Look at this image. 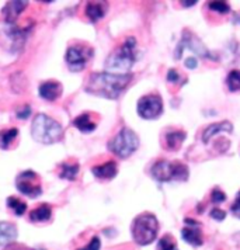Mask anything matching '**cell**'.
<instances>
[{
  "label": "cell",
  "mask_w": 240,
  "mask_h": 250,
  "mask_svg": "<svg viewBox=\"0 0 240 250\" xmlns=\"http://www.w3.org/2000/svg\"><path fill=\"white\" fill-rule=\"evenodd\" d=\"M132 79H134L132 73L118 75V73L107 72V70L96 72V73H92L86 82L84 91L96 97L117 100L131 84Z\"/></svg>",
  "instance_id": "1"
},
{
  "label": "cell",
  "mask_w": 240,
  "mask_h": 250,
  "mask_svg": "<svg viewBox=\"0 0 240 250\" xmlns=\"http://www.w3.org/2000/svg\"><path fill=\"white\" fill-rule=\"evenodd\" d=\"M138 41L135 37H128L105 59V70L118 75H126L139 58Z\"/></svg>",
  "instance_id": "2"
},
{
  "label": "cell",
  "mask_w": 240,
  "mask_h": 250,
  "mask_svg": "<svg viewBox=\"0 0 240 250\" xmlns=\"http://www.w3.org/2000/svg\"><path fill=\"white\" fill-rule=\"evenodd\" d=\"M31 137L38 144L52 145L63 138L62 125L46 114H37L31 124Z\"/></svg>",
  "instance_id": "3"
},
{
  "label": "cell",
  "mask_w": 240,
  "mask_h": 250,
  "mask_svg": "<svg viewBox=\"0 0 240 250\" xmlns=\"http://www.w3.org/2000/svg\"><path fill=\"white\" fill-rule=\"evenodd\" d=\"M150 176L159 183L187 182L190 176L188 166L180 160H156L150 167Z\"/></svg>",
  "instance_id": "4"
},
{
  "label": "cell",
  "mask_w": 240,
  "mask_h": 250,
  "mask_svg": "<svg viewBox=\"0 0 240 250\" xmlns=\"http://www.w3.org/2000/svg\"><path fill=\"white\" fill-rule=\"evenodd\" d=\"M159 233V221L155 214L150 212H142L132 221L131 225V235L134 242L139 246H148Z\"/></svg>",
  "instance_id": "5"
},
{
  "label": "cell",
  "mask_w": 240,
  "mask_h": 250,
  "mask_svg": "<svg viewBox=\"0 0 240 250\" xmlns=\"http://www.w3.org/2000/svg\"><path fill=\"white\" fill-rule=\"evenodd\" d=\"M140 145V139L135 131L124 126L107 144V149L120 159H128L132 156Z\"/></svg>",
  "instance_id": "6"
},
{
  "label": "cell",
  "mask_w": 240,
  "mask_h": 250,
  "mask_svg": "<svg viewBox=\"0 0 240 250\" xmlns=\"http://www.w3.org/2000/svg\"><path fill=\"white\" fill-rule=\"evenodd\" d=\"M27 40V30L20 28L16 23H0V44L9 52L19 54L23 51Z\"/></svg>",
  "instance_id": "7"
},
{
  "label": "cell",
  "mask_w": 240,
  "mask_h": 250,
  "mask_svg": "<svg viewBox=\"0 0 240 250\" xmlns=\"http://www.w3.org/2000/svg\"><path fill=\"white\" fill-rule=\"evenodd\" d=\"M93 58V48L86 44H72L68 46L65 54V62L70 72H81L87 66L89 61Z\"/></svg>",
  "instance_id": "8"
},
{
  "label": "cell",
  "mask_w": 240,
  "mask_h": 250,
  "mask_svg": "<svg viewBox=\"0 0 240 250\" xmlns=\"http://www.w3.org/2000/svg\"><path fill=\"white\" fill-rule=\"evenodd\" d=\"M137 113L142 120H158L163 114V100L158 93L142 96L137 104Z\"/></svg>",
  "instance_id": "9"
},
{
  "label": "cell",
  "mask_w": 240,
  "mask_h": 250,
  "mask_svg": "<svg viewBox=\"0 0 240 250\" xmlns=\"http://www.w3.org/2000/svg\"><path fill=\"white\" fill-rule=\"evenodd\" d=\"M185 48L191 49L197 57L211 59V61H217L218 59V57H215L212 52H209L208 48L202 44V41H200L190 30H184L183 34H181V41L179 42V45L176 48V59L181 58V54Z\"/></svg>",
  "instance_id": "10"
},
{
  "label": "cell",
  "mask_w": 240,
  "mask_h": 250,
  "mask_svg": "<svg viewBox=\"0 0 240 250\" xmlns=\"http://www.w3.org/2000/svg\"><path fill=\"white\" fill-rule=\"evenodd\" d=\"M16 188L28 198H37L42 194V184L40 176L33 170L21 171L16 177Z\"/></svg>",
  "instance_id": "11"
},
{
  "label": "cell",
  "mask_w": 240,
  "mask_h": 250,
  "mask_svg": "<svg viewBox=\"0 0 240 250\" xmlns=\"http://www.w3.org/2000/svg\"><path fill=\"white\" fill-rule=\"evenodd\" d=\"M184 225L185 227L181 229V238H183L184 242H187L193 248L202 246L204 245V235H202L200 222H197L195 219H191V218H185Z\"/></svg>",
  "instance_id": "12"
},
{
  "label": "cell",
  "mask_w": 240,
  "mask_h": 250,
  "mask_svg": "<svg viewBox=\"0 0 240 250\" xmlns=\"http://www.w3.org/2000/svg\"><path fill=\"white\" fill-rule=\"evenodd\" d=\"M62 93H63L62 83L58 80H45L38 87L40 97L45 102H57L60 99Z\"/></svg>",
  "instance_id": "13"
},
{
  "label": "cell",
  "mask_w": 240,
  "mask_h": 250,
  "mask_svg": "<svg viewBox=\"0 0 240 250\" xmlns=\"http://www.w3.org/2000/svg\"><path fill=\"white\" fill-rule=\"evenodd\" d=\"M185 138H187V132L184 129H179V128L166 129V132L163 134V148L166 150H179L181 148Z\"/></svg>",
  "instance_id": "14"
},
{
  "label": "cell",
  "mask_w": 240,
  "mask_h": 250,
  "mask_svg": "<svg viewBox=\"0 0 240 250\" xmlns=\"http://www.w3.org/2000/svg\"><path fill=\"white\" fill-rule=\"evenodd\" d=\"M92 173L97 180L110 182L118 174V165L115 160H107L100 165H94L92 167Z\"/></svg>",
  "instance_id": "15"
},
{
  "label": "cell",
  "mask_w": 240,
  "mask_h": 250,
  "mask_svg": "<svg viewBox=\"0 0 240 250\" xmlns=\"http://www.w3.org/2000/svg\"><path fill=\"white\" fill-rule=\"evenodd\" d=\"M107 12H108V3L105 1H89L84 9V14L90 23H99L100 20H103Z\"/></svg>",
  "instance_id": "16"
},
{
  "label": "cell",
  "mask_w": 240,
  "mask_h": 250,
  "mask_svg": "<svg viewBox=\"0 0 240 250\" xmlns=\"http://www.w3.org/2000/svg\"><path fill=\"white\" fill-rule=\"evenodd\" d=\"M97 115L93 113H83L73 120V126L78 128L81 134H92L97 128Z\"/></svg>",
  "instance_id": "17"
},
{
  "label": "cell",
  "mask_w": 240,
  "mask_h": 250,
  "mask_svg": "<svg viewBox=\"0 0 240 250\" xmlns=\"http://www.w3.org/2000/svg\"><path fill=\"white\" fill-rule=\"evenodd\" d=\"M17 235H19L17 227L13 222H7V221L0 222V246L1 248H7V246L14 245Z\"/></svg>",
  "instance_id": "18"
},
{
  "label": "cell",
  "mask_w": 240,
  "mask_h": 250,
  "mask_svg": "<svg viewBox=\"0 0 240 250\" xmlns=\"http://www.w3.org/2000/svg\"><path fill=\"white\" fill-rule=\"evenodd\" d=\"M27 6H28L27 1H19V0L17 1L7 3L3 7V10H1V14L4 17V21H7V23H16L17 19L21 16V13L27 9Z\"/></svg>",
  "instance_id": "19"
},
{
  "label": "cell",
  "mask_w": 240,
  "mask_h": 250,
  "mask_svg": "<svg viewBox=\"0 0 240 250\" xmlns=\"http://www.w3.org/2000/svg\"><path fill=\"white\" fill-rule=\"evenodd\" d=\"M233 131V124L230 121H220V123H214V124L208 125L205 129L202 131L201 139L204 144H208L212 138L220 134V132H232Z\"/></svg>",
  "instance_id": "20"
},
{
  "label": "cell",
  "mask_w": 240,
  "mask_h": 250,
  "mask_svg": "<svg viewBox=\"0 0 240 250\" xmlns=\"http://www.w3.org/2000/svg\"><path fill=\"white\" fill-rule=\"evenodd\" d=\"M80 171V165L79 162L73 159L65 160L59 165V177L62 180H68V182H75L78 179V174Z\"/></svg>",
  "instance_id": "21"
},
{
  "label": "cell",
  "mask_w": 240,
  "mask_h": 250,
  "mask_svg": "<svg viewBox=\"0 0 240 250\" xmlns=\"http://www.w3.org/2000/svg\"><path fill=\"white\" fill-rule=\"evenodd\" d=\"M30 221L34 224H42V222H48L52 218V207L49 204H40L38 207H35L34 209L30 211Z\"/></svg>",
  "instance_id": "22"
},
{
  "label": "cell",
  "mask_w": 240,
  "mask_h": 250,
  "mask_svg": "<svg viewBox=\"0 0 240 250\" xmlns=\"http://www.w3.org/2000/svg\"><path fill=\"white\" fill-rule=\"evenodd\" d=\"M19 137V129L17 128H6L0 131V149L7 150L12 148L13 142L16 141V138Z\"/></svg>",
  "instance_id": "23"
},
{
  "label": "cell",
  "mask_w": 240,
  "mask_h": 250,
  "mask_svg": "<svg viewBox=\"0 0 240 250\" xmlns=\"http://www.w3.org/2000/svg\"><path fill=\"white\" fill-rule=\"evenodd\" d=\"M6 205L16 216H23L27 212V203L17 198V197H14V195L6 200Z\"/></svg>",
  "instance_id": "24"
},
{
  "label": "cell",
  "mask_w": 240,
  "mask_h": 250,
  "mask_svg": "<svg viewBox=\"0 0 240 250\" xmlns=\"http://www.w3.org/2000/svg\"><path fill=\"white\" fill-rule=\"evenodd\" d=\"M225 84L230 93L240 91V69H233L229 72L225 79Z\"/></svg>",
  "instance_id": "25"
},
{
  "label": "cell",
  "mask_w": 240,
  "mask_h": 250,
  "mask_svg": "<svg viewBox=\"0 0 240 250\" xmlns=\"http://www.w3.org/2000/svg\"><path fill=\"white\" fill-rule=\"evenodd\" d=\"M205 7L211 12H215L218 14H228L230 12V4L226 1H208Z\"/></svg>",
  "instance_id": "26"
},
{
  "label": "cell",
  "mask_w": 240,
  "mask_h": 250,
  "mask_svg": "<svg viewBox=\"0 0 240 250\" xmlns=\"http://www.w3.org/2000/svg\"><path fill=\"white\" fill-rule=\"evenodd\" d=\"M156 250H177V242L172 235H164L159 239Z\"/></svg>",
  "instance_id": "27"
},
{
  "label": "cell",
  "mask_w": 240,
  "mask_h": 250,
  "mask_svg": "<svg viewBox=\"0 0 240 250\" xmlns=\"http://www.w3.org/2000/svg\"><path fill=\"white\" fill-rule=\"evenodd\" d=\"M209 198H211V201L214 203L215 205L222 204V203H225L226 201V194L223 193L219 187H215L212 191H211V195H209Z\"/></svg>",
  "instance_id": "28"
},
{
  "label": "cell",
  "mask_w": 240,
  "mask_h": 250,
  "mask_svg": "<svg viewBox=\"0 0 240 250\" xmlns=\"http://www.w3.org/2000/svg\"><path fill=\"white\" fill-rule=\"evenodd\" d=\"M166 79L169 83H173V84H179L181 80H183V75L177 70V69H169L167 72V76Z\"/></svg>",
  "instance_id": "29"
},
{
  "label": "cell",
  "mask_w": 240,
  "mask_h": 250,
  "mask_svg": "<svg viewBox=\"0 0 240 250\" xmlns=\"http://www.w3.org/2000/svg\"><path fill=\"white\" fill-rule=\"evenodd\" d=\"M101 249V240L99 236H93L87 245H84L83 248H79L78 250H100Z\"/></svg>",
  "instance_id": "30"
},
{
  "label": "cell",
  "mask_w": 240,
  "mask_h": 250,
  "mask_svg": "<svg viewBox=\"0 0 240 250\" xmlns=\"http://www.w3.org/2000/svg\"><path fill=\"white\" fill-rule=\"evenodd\" d=\"M230 214L240 219V191H238L236 197H235V201L230 205Z\"/></svg>",
  "instance_id": "31"
},
{
  "label": "cell",
  "mask_w": 240,
  "mask_h": 250,
  "mask_svg": "<svg viewBox=\"0 0 240 250\" xmlns=\"http://www.w3.org/2000/svg\"><path fill=\"white\" fill-rule=\"evenodd\" d=\"M30 115H31V107L30 105H23L16 111V117L19 120H28Z\"/></svg>",
  "instance_id": "32"
},
{
  "label": "cell",
  "mask_w": 240,
  "mask_h": 250,
  "mask_svg": "<svg viewBox=\"0 0 240 250\" xmlns=\"http://www.w3.org/2000/svg\"><path fill=\"white\" fill-rule=\"evenodd\" d=\"M226 212L223 211V209H220V208H212L211 209V212H209V216L212 218V219H215V221H223L225 218H226Z\"/></svg>",
  "instance_id": "33"
},
{
  "label": "cell",
  "mask_w": 240,
  "mask_h": 250,
  "mask_svg": "<svg viewBox=\"0 0 240 250\" xmlns=\"http://www.w3.org/2000/svg\"><path fill=\"white\" fill-rule=\"evenodd\" d=\"M184 65H185V68L195 69L198 66V61H197V58L195 57H190L184 61Z\"/></svg>",
  "instance_id": "34"
},
{
  "label": "cell",
  "mask_w": 240,
  "mask_h": 250,
  "mask_svg": "<svg viewBox=\"0 0 240 250\" xmlns=\"http://www.w3.org/2000/svg\"><path fill=\"white\" fill-rule=\"evenodd\" d=\"M3 250H33V249H27V248H24V246H19V245H12V246L4 248Z\"/></svg>",
  "instance_id": "35"
},
{
  "label": "cell",
  "mask_w": 240,
  "mask_h": 250,
  "mask_svg": "<svg viewBox=\"0 0 240 250\" xmlns=\"http://www.w3.org/2000/svg\"><path fill=\"white\" fill-rule=\"evenodd\" d=\"M181 4L188 9V7H191V6H195V4H197V1H181Z\"/></svg>",
  "instance_id": "36"
}]
</instances>
